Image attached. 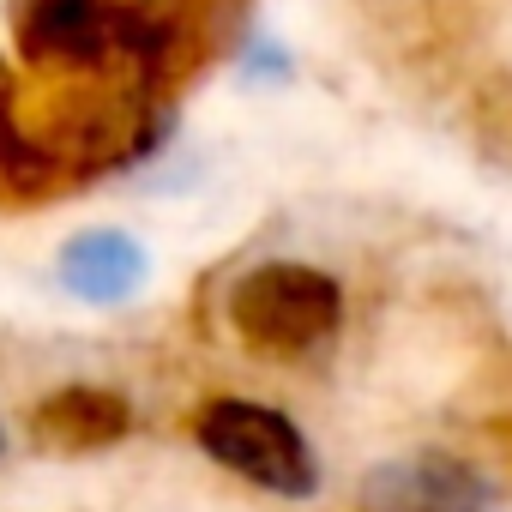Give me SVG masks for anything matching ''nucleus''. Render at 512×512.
<instances>
[{
    "label": "nucleus",
    "mask_w": 512,
    "mask_h": 512,
    "mask_svg": "<svg viewBox=\"0 0 512 512\" xmlns=\"http://www.w3.org/2000/svg\"><path fill=\"white\" fill-rule=\"evenodd\" d=\"M229 326L253 356H308L320 350L338 326H344V290L296 260H272L253 266L235 290H229Z\"/></svg>",
    "instance_id": "1"
},
{
    "label": "nucleus",
    "mask_w": 512,
    "mask_h": 512,
    "mask_svg": "<svg viewBox=\"0 0 512 512\" xmlns=\"http://www.w3.org/2000/svg\"><path fill=\"white\" fill-rule=\"evenodd\" d=\"M193 440L211 464H223L229 476L266 488L278 500H308L320 488V458L308 446V434L272 410V404H253V398H211L193 416Z\"/></svg>",
    "instance_id": "2"
},
{
    "label": "nucleus",
    "mask_w": 512,
    "mask_h": 512,
    "mask_svg": "<svg viewBox=\"0 0 512 512\" xmlns=\"http://www.w3.org/2000/svg\"><path fill=\"white\" fill-rule=\"evenodd\" d=\"M368 512H500V488L458 452H416L368 470L362 482Z\"/></svg>",
    "instance_id": "3"
},
{
    "label": "nucleus",
    "mask_w": 512,
    "mask_h": 512,
    "mask_svg": "<svg viewBox=\"0 0 512 512\" xmlns=\"http://www.w3.org/2000/svg\"><path fill=\"white\" fill-rule=\"evenodd\" d=\"M25 434H31L37 452L91 458V452H109V446H121L133 434V404L115 386H55L31 410Z\"/></svg>",
    "instance_id": "4"
},
{
    "label": "nucleus",
    "mask_w": 512,
    "mask_h": 512,
    "mask_svg": "<svg viewBox=\"0 0 512 512\" xmlns=\"http://www.w3.org/2000/svg\"><path fill=\"white\" fill-rule=\"evenodd\" d=\"M145 272H151V260H145V247L127 229H85V235H73L61 247V284H67V296L97 302V308L127 302L145 284Z\"/></svg>",
    "instance_id": "5"
},
{
    "label": "nucleus",
    "mask_w": 512,
    "mask_h": 512,
    "mask_svg": "<svg viewBox=\"0 0 512 512\" xmlns=\"http://www.w3.org/2000/svg\"><path fill=\"white\" fill-rule=\"evenodd\" d=\"M7 446H13V434H7V422H0V458H7Z\"/></svg>",
    "instance_id": "6"
}]
</instances>
